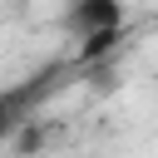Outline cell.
I'll return each instance as SVG.
<instances>
[{"mask_svg": "<svg viewBox=\"0 0 158 158\" xmlns=\"http://www.w3.org/2000/svg\"><path fill=\"white\" fill-rule=\"evenodd\" d=\"M35 94H40V79H30V84H20V89H5V94H0V138H10V133L30 118Z\"/></svg>", "mask_w": 158, "mask_h": 158, "instance_id": "7a4b0ae2", "label": "cell"}, {"mask_svg": "<svg viewBox=\"0 0 158 158\" xmlns=\"http://www.w3.org/2000/svg\"><path fill=\"white\" fill-rule=\"evenodd\" d=\"M118 44H123V25H114V30H94V35H79V64H99V59L118 54Z\"/></svg>", "mask_w": 158, "mask_h": 158, "instance_id": "3957f363", "label": "cell"}, {"mask_svg": "<svg viewBox=\"0 0 158 158\" xmlns=\"http://www.w3.org/2000/svg\"><path fill=\"white\" fill-rule=\"evenodd\" d=\"M128 20V5L123 0H69L64 10V25L69 35H94V30H114Z\"/></svg>", "mask_w": 158, "mask_h": 158, "instance_id": "6da1fadb", "label": "cell"}]
</instances>
